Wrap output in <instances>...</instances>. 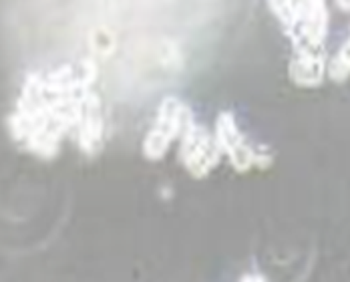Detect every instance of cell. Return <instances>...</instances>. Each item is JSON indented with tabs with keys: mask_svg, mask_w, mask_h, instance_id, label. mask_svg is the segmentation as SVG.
<instances>
[{
	"mask_svg": "<svg viewBox=\"0 0 350 282\" xmlns=\"http://www.w3.org/2000/svg\"><path fill=\"white\" fill-rule=\"evenodd\" d=\"M326 65L324 51H294L288 75L298 87H318L326 75Z\"/></svg>",
	"mask_w": 350,
	"mask_h": 282,
	"instance_id": "obj_5",
	"label": "cell"
},
{
	"mask_svg": "<svg viewBox=\"0 0 350 282\" xmlns=\"http://www.w3.org/2000/svg\"><path fill=\"white\" fill-rule=\"evenodd\" d=\"M326 75L334 83H345L350 77V36L349 40L340 47V51L332 57V61H328Z\"/></svg>",
	"mask_w": 350,
	"mask_h": 282,
	"instance_id": "obj_6",
	"label": "cell"
},
{
	"mask_svg": "<svg viewBox=\"0 0 350 282\" xmlns=\"http://www.w3.org/2000/svg\"><path fill=\"white\" fill-rule=\"evenodd\" d=\"M336 4L342 12H350V0H336Z\"/></svg>",
	"mask_w": 350,
	"mask_h": 282,
	"instance_id": "obj_8",
	"label": "cell"
},
{
	"mask_svg": "<svg viewBox=\"0 0 350 282\" xmlns=\"http://www.w3.org/2000/svg\"><path fill=\"white\" fill-rule=\"evenodd\" d=\"M179 159L185 172L196 179L210 176L221 159V151L215 143V138L196 119H191L181 133Z\"/></svg>",
	"mask_w": 350,
	"mask_h": 282,
	"instance_id": "obj_3",
	"label": "cell"
},
{
	"mask_svg": "<svg viewBox=\"0 0 350 282\" xmlns=\"http://www.w3.org/2000/svg\"><path fill=\"white\" fill-rule=\"evenodd\" d=\"M77 141L79 147L85 155L95 157L97 153L103 151L105 145V113L101 97L91 91L83 103V113L77 125Z\"/></svg>",
	"mask_w": 350,
	"mask_h": 282,
	"instance_id": "obj_4",
	"label": "cell"
},
{
	"mask_svg": "<svg viewBox=\"0 0 350 282\" xmlns=\"http://www.w3.org/2000/svg\"><path fill=\"white\" fill-rule=\"evenodd\" d=\"M89 47L93 49V53L97 57H109L117 49V36H115V33L111 29L97 27L89 35Z\"/></svg>",
	"mask_w": 350,
	"mask_h": 282,
	"instance_id": "obj_7",
	"label": "cell"
},
{
	"mask_svg": "<svg viewBox=\"0 0 350 282\" xmlns=\"http://www.w3.org/2000/svg\"><path fill=\"white\" fill-rule=\"evenodd\" d=\"M193 119L189 107L185 105L181 99L177 97H165L159 109H157V117L151 125V129L147 131L145 140H143V155L149 162H159L167 155L172 143L177 138H181L183 129L187 127V123Z\"/></svg>",
	"mask_w": 350,
	"mask_h": 282,
	"instance_id": "obj_1",
	"label": "cell"
},
{
	"mask_svg": "<svg viewBox=\"0 0 350 282\" xmlns=\"http://www.w3.org/2000/svg\"><path fill=\"white\" fill-rule=\"evenodd\" d=\"M213 138H215L221 155H226L230 159L232 168L240 174L250 172L252 168L264 170L272 164V157L268 153H262L260 149H256L250 141L245 140L242 129L238 127L234 113H230V111H221L215 117Z\"/></svg>",
	"mask_w": 350,
	"mask_h": 282,
	"instance_id": "obj_2",
	"label": "cell"
}]
</instances>
